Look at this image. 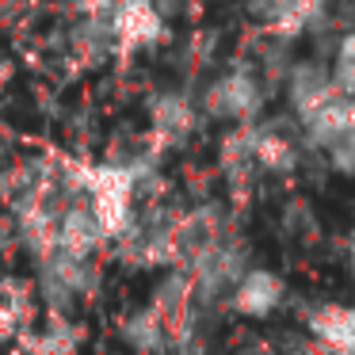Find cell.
Returning a JSON list of instances; mask_svg holds the SVG:
<instances>
[{"instance_id":"obj_8","label":"cell","mask_w":355,"mask_h":355,"mask_svg":"<svg viewBox=\"0 0 355 355\" xmlns=\"http://www.w3.org/2000/svg\"><path fill=\"white\" fill-rule=\"evenodd\" d=\"M329 77H332V88H336L340 96H352V100H355V31L340 42L336 69H332Z\"/></svg>"},{"instance_id":"obj_5","label":"cell","mask_w":355,"mask_h":355,"mask_svg":"<svg viewBox=\"0 0 355 355\" xmlns=\"http://www.w3.org/2000/svg\"><path fill=\"white\" fill-rule=\"evenodd\" d=\"M256 107V85L248 77H225L222 85L210 92V111L225 119H245Z\"/></svg>"},{"instance_id":"obj_7","label":"cell","mask_w":355,"mask_h":355,"mask_svg":"<svg viewBox=\"0 0 355 355\" xmlns=\"http://www.w3.org/2000/svg\"><path fill=\"white\" fill-rule=\"evenodd\" d=\"M252 153H256V161H260L263 168H271V172L294 168V146L286 138H260L252 146Z\"/></svg>"},{"instance_id":"obj_2","label":"cell","mask_w":355,"mask_h":355,"mask_svg":"<svg viewBox=\"0 0 355 355\" xmlns=\"http://www.w3.org/2000/svg\"><path fill=\"white\" fill-rule=\"evenodd\" d=\"M164 35V19L157 16V8L149 0H115L111 8V39L119 42V50H138L146 42H157Z\"/></svg>"},{"instance_id":"obj_3","label":"cell","mask_w":355,"mask_h":355,"mask_svg":"<svg viewBox=\"0 0 355 355\" xmlns=\"http://www.w3.org/2000/svg\"><path fill=\"white\" fill-rule=\"evenodd\" d=\"M100 241H103L100 222H96V214L88 207H73L62 218V225H58V248L65 256H73V260H85Z\"/></svg>"},{"instance_id":"obj_4","label":"cell","mask_w":355,"mask_h":355,"mask_svg":"<svg viewBox=\"0 0 355 355\" xmlns=\"http://www.w3.org/2000/svg\"><path fill=\"white\" fill-rule=\"evenodd\" d=\"M279 298H283V283L271 271H248L233 294V306L248 317H268L279 306Z\"/></svg>"},{"instance_id":"obj_6","label":"cell","mask_w":355,"mask_h":355,"mask_svg":"<svg viewBox=\"0 0 355 355\" xmlns=\"http://www.w3.org/2000/svg\"><path fill=\"white\" fill-rule=\"evenodd\" d=\"M313 324L332 347H340L344 355H355V309H324Z\"/></svg>"},{"instance_id":"obj_1","label":"cell","mask_w":355,"mask_h":355,"mask_svg":"<svg viewBox=\"0 0 355 355\" xmlns=\"http://www.w3.org/2000/svg\"><path fill=\"white\" fill-rule=\"evenodd\" d=\"M88 191H92V214L100 222L103 237H119L130 225V195L134 172L130 168H92L88 172Z\"/></svg>"},{"instance_id":"obj_9","label":"cell","mask_w":355,"mask_h":355,"mask_svg":"<svg viewBox=\"0 0 355 355\" xmlns=\"http://www.w3.org/2000/svg\"><path fill=\"white\" fill-rule=\"evenodd\" d=\"M324 153H329V161H332V168H336V172L355 176V130L344 134V138H340L336 146H329Z\"/></svg>"}]
</instances>
